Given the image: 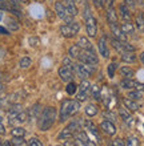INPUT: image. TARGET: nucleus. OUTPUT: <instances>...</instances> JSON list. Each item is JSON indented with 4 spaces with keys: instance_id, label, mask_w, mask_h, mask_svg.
Returning a JSON list of instances; mask_svg holds the SVG:
<instances>
[{
    "instance_id": "obj_54",
    "label": "nucleus",
    "mask_w": 144,
    "mask_h": 146,
    "mask_svg": "<svg viewBox=\"0 0 144 146\" xmlns=\"http://www.w3.org/2000/svg\"><path fill=\"white\" fill-rule=\"evenodd\" d=\"M87 146H96V143H95L94 141H91V139H90V142L87 143Z\"/></svg>"
},
{
    "instance_id": "obj_35",
    "label": "nucleus",
    "mask_w": 144,
    "mask_h": 146,
    "mask_svg": "<svg viewBox=\"0 0 144 146\" xmlns=\"http://www.w3.org/2000/svg\"><path fill=\"white\" fill-rule=\"evenodd\" d=\"M125 146H140L139 138L135 137V135H128L127 139H125Z\"/></svg>"
},
{
    "instance_id": "obj_27",
    "label": "nucleus",
    "mask_w": 144,
    "mask_h": 146,
    "mask_svg": "<svg viewBox=\"0 0 144 146\" xmlns=\"http://www.w3.org/2000/svg\"><path fill=\"white\" fill-rule=\"evenodd\" d=\"M82 125H83V119H72L66 127H68L71 131H78L82 129Z\"/></svg>"
},
{
    "instance_id": "obj_33",
    "label": "nucleus",
    "mask_w": 144,
    "mask_h": 146,
    "mask_svg": "<svg viewBox=\"0 0 144 146\" xmlns=\"http://www.w3.org/2000/svg\"><path fill=\"white\" fill-rule=\"evenodd\" d=\"M39 114H40V105L36 104L29 109V111H28V119L29 118H38Z\"/></svg>"
},
{
    "instance_id": "obj_59",
    "label": "nucleus",
    "mask_w": 144,
    "mask_h": 146,
    "mask_svg": "<svg viewBox=\"0 0 144 146\" xmlns=\"http://www.w3.org/2000/svg\"><path fill=\"white\" fill-rule=\"evenodd\" d=\"M72 146H78V145H75V142H74V145H72Z\"/></svg>"
},
{
    "instance_id": "obj_40",
    "label": "nucleus",
    "mask_w": 144,
    "mask_h": 146,
    "mask_svg": "<svg viewBox=\"0 0 144 146\" xmlns=\"http://www.w3.org/2000/svg\"><path fill=\"white\" fill-rule=\"evenodd\" d=\"M11 143L12 146H27V142L24 141V137H12Z\"/></svg>"
},
{
    "instance_id": "obj_16",
    "label": "nucleus",
    "mask_w": 144,
    "mask_h": 146,
    "mask_svg": "<svg viewBox=\"0 0 144 146\" xmlns=\"http://www.w3.org/2000/svg\"><path fill=\"white\" fill-rule=\"evenodd\" d=\"M5 19V27L9 32H16L20 29V24L17 21V19L12 17V16H8V17H4Z\"/></svg>"
},
{
    "instance_id": "obj_57",
    "label": "nucleus",
    "mask_w": 144,
    "mask_h": 146,
    "mask_svg": "<svg viewBox=\"0 0 144 146\" xmlns=\"http://www.w3.org/2000/svg\"><path fill=\"white\" fill-rule=\"evenodd\" d=\"M3 89H4V86L3 85H0V92H3Z\"/></svg>"
},
{
    "instance_id": "obj_3",
    "label": "nucleus",
    "mask_w": 144,
    "mask_h": 146,
    "mask_svg": "<svg viewBox=\"0 0 144 146\" xmlns=\"http://www.w3.org/2000/svg\"><path fill=\"white\" fill-rule=\"evenodd\" d=\"M78 60L83 64H90V65H94V66H97L99 65V57H97V53L95 48H91V49H86L80 52L79 54Z\"/></svg>"
},
{
    "instance_id": "obj_32",
    "label": "nucleus",
    "mask_w": 144,
    "mask_h": 146,
    "mask_svg": "<svg viewBox=\"0 0 144 146\" xmlns=\"http://www.w3.org/2000/svg\"><path fill=\"white\" fill-rule=\"evenodd\" d=\"M25 129L21 126H15L11 129V135L12 137H24L25 135Z\"/></svg>"
},
{
    "instance_id": "obj_6",
    "label": "nucleus",
    "mask_w": 144,
    "mask_h": 146,
    "mask_svg": "<svg viewBox=\"0 0 144 146\" xmlns=\"http://www.w3.org/2000/svg\"><path fill=\"white\" fill-rule=\"evenodd\" d=\"M91 82L88 80H82L80 85L78 86V94H76V100L83 102V101H86L91 94Z\"/></svg>"
},
{
    "instance_id": "obj_39",
    "label": "nucleus",
    "mask_w": 144,
    "mask_h": 146,
    "mask_svg": "<svg viewBox=\"0 0 144 146\" xmlns=\"http://www.w3.org/2000/svg\"><path fill=\"white\" fill-rule=\"evenodd\" d=\"M27 121H28V113L23 110L20 111L15 118V122H17V123H23V122H27Z\"/></svg>"
},
{
    "instance_id": "obj_10",
    "label": "nucleus",
    "mask_w": 144,
    "mask_h": 146,
    "mask_svg": "<svg viewBox=\"0 0 144 146\" xmlns=\"http://www.w3.org/2000/svg\"><path fill=\"white\" fill-rule=\"evenodd\" d=\"M97 50H99V54H101L103 58H109L111 53H109L108 45H107V38L103 36V37L99 38V42H97Z\"/></svg>"
},
{
    "instance_id": "obj_2",
    "label": "nucleus",
    "mask_w": 144,
    "mask_h": 146,
    "mask_svg": "<svg viewBox=\"0 0 144 146\" xmlns=\"http://www.w3.org/2000/svg\"><path fill=\"white\" fill-rule=\"evenodd\" d=\"M79 110H80V101H78V100L62 101L60 111H59V121L60 122H66L71 117H74Z\"/></svg>"
},
{
    "instance_id": "obj_51",
    "label": "nucleus",
    "mask_w": 144,
    "mask_h": 146,
    "mask_svg": "<svg viewBox=\"0 0 144 146\" xmlns=\"http://www.w3.org/2000/svg\"><path fill=\"white\" fill-rule=\"evenodd\" d=\"M4 17H5V16H4V11H1V9H0V21H3Z\"/></svg>"
},
{
    "instance_id": "obj_28",
    "label": "nucleus",
    "mask_w": 144,
    "mask_h": 146,
    "mask_svg": "<svg viewBox=\"0 0 144 146\" xmlns=\"http://www.w3.org/2000/svg\"><path fill=\"white\" fill-rule=\"evenodd\" d=\"M74 131H71L68 127H64L62 131H60V134H59V139H63V141H67V139H72L74 138Z\"/></svg>"
},
{
    "instance_id": "obj_24",
    "label": "nucleus",
    "mask_w": 144,
    "mask_h": 146,
    "mask_svg": "<svg viewBox=\"0 0 144 146\" xmlns=\"http://www.w3.org/2000/svg\"><path fill=\"white\" fill-rule=\"evenodd\" d=\"M78 45L80 46V49H83V50L94 48V46H92V44H91V41H90V38L86 37V36H82V37H79V40H78Z\"/></svg>"
},
{
    "instance_id": "obj_58",
    "label": "nucleus",
    "mask_w": 144,
    "mask_h": 146,
    "mask_svg": "<svg viewBox=\"0 0 144 146\" xmlns=\"http://www.w3.org/2000/svg\"><path fill=\"white\" fill-rule=\"evenodd\" d=\"M3 80V73H0V81Z\"/></svg>"
},
{
    "instance_id": "obj_8",
    "label": "nucleus",
    "mask_w": 144,
    "mask_h": 146,
    "mask_svg": "<svg viewBox=\"0 0 144 146\" xmlns=\"http://www.w3.org/2000/svg\"><path fill=\"white\" fill-rule=\"evenodd\" d=\"M86 21V32L87 35L90 36V37H96L97 35V23H96V19H95L94 16H91V17H88L87 20H84Z\"/></svg>"
},
{
    "instance_id": "obj_25",
    "label": "nucleus",
    "mask_w": 144,
    "mask_h": 146,
    "mask_svg": "<svg viewBox=\"0 0 144 146\" xmlns=\"http://www.w3.org/2000/svg\"><path fill=\"white\" fill-rule=\"evenodd\" d=\"M135 27L140 32H144V13L143 12H137V15L135 16Z\"/></svg>"
},
{
    "instance_id": "obj_1",
    "label": "nucleus",
    "mask_w": 144,
    "mask_h": 146,
    "mask_svg": "<svg viewBox=\"0 0 144 146\" xmlns=\"http://www.w3.org/2000/svg\"><path fill=\"white\" fill-rule=\"evenodd\" d=\"M58 118V110L54 106H47L40 111L38 117V127L42 131H47L54 126L55 121Z\"/></svg>"
},
{
    "instance_id": "obj_44",
    "label": "nucleus",
    "mask_w": 144,
    "mask_h": 146,
    "mask_svg": "<svg viewBox=\"0 0 144 146\" xmlns=\"http://www.w3.org/2000/svg\"><path fill=\"white\" fill-rule=\"evenodd\" d=\"M111 146H125V142L121 138L116 137V138H113L112 141H111Z\"/></svg>"
},
{
    "instance_id": "obj_4",
    "label": "nucleus",
    "mask_w": 144,
    "mask_h": 146,
    "mask_svg": "<svg viewBox=\"0 0 144 146\" xmlns=\"http://www.w3.org/2000/svg\"><path fill=\"white\" fill-rule=\"evenodd\" d=\"M59 31H60V33H62L63 37L72 38V37H75V36L78 35L79 31H80V24H79L78 21H71V23H68V24L62 25Z\"/></svg>"
},
{
    "instance_id": "obj_18",
    "label": "nucleus",
    "mask_w": 144,
    "mask_h": 146,
    "mask_svg": "<svg viewBox=\"0 0 144 146\" xmlns=\"http://www.w3.org/2000/svg\"><path fill=\"white\" fill-rule=\"evenodd\" d=\"M120 58H121V61L127 62V64H135L137 60L136 54L133 53V52H127V50L120 53Z\"/></svg>"
},
{
    "instance_id": "obj_46",
    "label": "nucleus",
    "mask_w": 144,
    "mask_h": 146,
    "mask_svg": "<svg viewBox=\"0 0 144 146\" xmlns=\"http://www.w3.org/2000/svg\"><path fill=\"white\" fill-rule=\"evenodd\" d=\"M29 44H31L32 46H36V45H39V42H40V40L38 37H29Z\"/></svg>"
},
{
    "instance_id": "obj_37",
    "label": "nucleus",
    "mask_w": 144,
    "mask_h": 146,
    "mask_svg": "<svg viewBox=\"0 0 144 146\" xmlns=\"http://www.w3.org/2000/svg\"><path fill=\"white\" fill-rule=\"evenodd\" d=\"M31 65H32V60L29 57H27V56H25V57H23L19 61V66L21 68V69H28Z\"/></svg>"
},
{
    "instance_id": "obj_7",
    "label": "nucleus",
    "mask_w": 144,
    "mask_h": 146,
    "mask_svg": "<svg viewBox=\"0 0 144 146\" xmlns=\"http://www.w3.org/2000/svg\"><path fill=\"white\" fill-rule=\"evenodd\" d=\"M117 16H119L123 21H131V20H132L131 9H129V7L124 3H120L117 5Z\"/></svg>"
},
{
    "instance_id": "obj_9",
    "label": "nucleus",
    "mask_w": 144,
    "mask_h": 146,
    "mask_svg": "<svg viewBox=\"0 0 144 146\" xmlns=\"http://www.w3.org/2000/svg\"><path fill=\"white\" fill-rule=\"evenodd\" d=\"M100 130L104 131L107 135H109V137H113V135L116 134V126H115V123L112 122V121H108V119H103L100 123Z\"/></svg>"
},
{
    "instance_id": "obj_30",
    "label": "nucleus",
    "mask_w": 144,
    "mask_h": 146,
    "mask_svg": "<svg viewBox=\"0 0 144 146\" xmlns=\"http://www.w3.org/2000/svg\"><path fill=\"white\" fill-rule=\"evenodd\" d=\"M99 113V109H97V105L95 104H88L86 106V114L88 117H95V115Z\"/></svg>"
},
{
    "instance_id": "obj_55",
    "label": "nucleus",
    "mask_w": 144,
    "mask_h": 146,
    "mask_svg": "<svg viewBox=\"0 0 144 146\" xmlns=\"http://www.w3.org/2000/svg\"><path fill=\"white\" fill-rule=\"evenodd\" d=\"M135 1H136V4H137V5H143V4H144V1H143V0H135Z\"/></svg>"
},
{
    "instance_id": "obj_23",
    "label": "nucleus",
    "mask_w": 144,
    "mask_h": 146,
    "mask_svg": "<svg viewBox=\"0 0 144 146\" xmlns=\"http://www.w3.org/2000/svg\"><path fill=\"white\" fill-rule=\"evenodd\" d=\"M91 94L96 101L103 100V90L99 85H91Z\"/></svg>"
},
{
    "instance_id": "obj_11",
    "label": "nucleus",
    "mask_w": 144,
    "mask_h": 146,
    "mask_svg": "<svg viewBox=\"0 0 144 146\" xmlns=\"http://www.w3.org/2000/svg\"><path fill=\"white\" fill-rule=\"evenodd\" d=\"M72 72H74L75 76H78L80 80H87V78L90 77V74H88V72L86 70V68H84V65H83L82 62H75L74 68H72Z\"/></svg>"
},
{
    "instance_id": "obj_17",
    "label": "nucleus",
    "mask_w": 144,
    "mask_h": 146,
    "mask_svg": "<svg viewBox=\"0 0 144 146\" xmlns=\"http://www.w3.org/2000/svg\"><path fill=\"white\" fill-rule=\"evenodd\" d=\"M107 12H105V16H107V23L111 25V24H117L119 21V16H117V11L113 7L105 8Z\"/></svg>"
},
{
    "instance_id": "obj_45",
    "label": "nucleus",
    "mask_w": 144,
    "mask_h": 146,
    "mask_svg": "<svg viewBox=\"0 0 144 146\" xmlns=\"http://www.w3.org/2000/svg\"><path fill=\"white\" fill-rule=\"evenodd\" d=\"M123 3L127 4V5L129 7V9H135V8H136V5H137L135 0H123Z\"/></svg>"
},
{
    "instance_id": "obj_29",
    "label": "nucleus",
    "mask_w": 144,
    "mask_h": 146,
    "mask_svg": "<svg viewBox=\"0 0 144 146\" xmlns=\"http://www.w3.org/2000/svg\"><path fill=\"white\" fill-rule=\"evenodd\" d=\"M119 69V64L115 61L109 62L108 66H107V73H108V77L109 78H113L115 77V73H116V70Z\"/></svg>"
},
{
    "instance_id": "obj_20",
    "label": "nucleus",
    "mask_w": 144,
    "mask_h": 146,
    "mask_svg": "<svg viewBox=\"0 0 144 146\" xmlns=\"http://www.w3.org/2000/svg\"><path fill=\"white\" fill-rule=\"evenodd\" d=\"M119 73H120V76L123 78H133V76H135V70L127 65L120 66L119 68Z\"/></svg>"
},
{
    "instance_id": "obj_61",
    "label": "nucleus",
    "mask_w": 144,
    "mask_h": 146,
    "mask_svg": "<svg viewBox=\"0 0 144 146\" xmlns=\"http://www.w3.org/2000/svg\"><path fill=\"white\" fill-rule=\"evenodd\" d=\"M143 1H144V0H143Z\"/></svg>"
},
{
    "instance_id": "obj_43",
    "label": "nucleus",
    "mask_w": 144,
    "mask_h": 146,
    "mask_svg": "<svg viewBox=\"0 0 144 146\" xmlns=\"http://www.w3.org/2000/svg\"><path fill=\"white\" fill-rule=\"evenodd\" d=\"M92 4L95 5L96 9H103V8H105L104 0H92Z\"/></svg>"
},
{
    "instance_id": "obj_15",
    "label": "nucleus",
    "mask_w": 144,
    "mask_h": 146,
    "mask_svg": "<svg viewBox=\"0 0 144 146\" xmlns=\"http://www.w3.org/2000/svg\"><path fill=\"white\" fill-rule=\"evenodd\" d=\"M117 113H119V117H120V118L123 119V121H124L127 125H132L133 117H132V114H131V111L125 108V106H121V108H119Z\"/></svg>"
},
{
    "instance_id": "obj_19",
    "label": "nucleus",
    "mask_w": 144,
    "mask_h": 146,
    "mask_svg": "<svg viewBox=\"0 0 144 146\" xmlns=\"http://www.w3.org/2000/svg\"><path fill=\"white\" fill-rule=\"evenodd\" d=\"M121 101H123L124 106L128 109L129 111H136V110H139V108H140V105L137 104V101H133V100H131V98H128V97L123 98Z\"/></svg>"
},
{
    "instance_id": "obj_26",
    "label": "nucleus",
    "mask_w": 144,
    "mask_h": 146,
    "mask_svg": "<svg viewBox=\"0 0 144 146\" xmlns=\"http://www.w3.org/2000/svg\"><path fill=\"white\" fill-rule=\"evenodd\" d=\"M82 49H80V46L78 44H74V45L70 46V49H68V56H70L72 60H78L79 54H80Z\"/></svg>"
},
{
    "instance_id": "obj_50",
    "label": "nucleus",
    "mask_w": 144,
    "mask_h": 146,
    "mask_svg": "<svg viewBox=\"0 0 144 146\" xmlns=\"http://www.w3.org/2000/svg\"><path fill=\"white\" fill-rule=\"evenodd\" d=\"M5 134V127H4L3 122H0V135H3Z\"/></svg>"
},
{
    "instance_id": "obj_38",
    "label": "nucleus",
    "mask_w": 144,
    "mask_h": 146,
    "mask_svg": "<svg viewBox=\"0 0 144 146\" xmlns=\"http://www.w3.org/2000/svg\"><path fill=\"white\" fill-rule=\"evenodd\" d=\"M103 115L105 117V119H108V121H112L115 122L116 121V114H115V111L112 109H107V110L103 111Z\"/></svg>"
},
{
    "instance_id": "obj_52",
    "label": "nucleus",
    "mask_w": 144,
    "mask_h": 146,
    "mask_svg": "<svg viewBox=\"0 0 144 146\" xmlns=\"http://www.w3.org/2000/svg\"><path fill=\"white\" fill-rule=\"evenodd\" d=\"M140 62L144 65V52H141V53H140Z\"/></svg>"
},
{
    "instance_id": "obj_13",
    "label": "nucleus",
    "mask_w": 144,
    "mask_h": 146,
    "mask_svg": "<svg viewBox=\"0 0 144 146\" xmlns=\"http://www.w3.org/2000/svg\"><path fill=\"white\" fill-rule=\"evenodd\" d=\"M109 29H111L112 37L117 38V40H120V41H127V35L121 31L120 25H117V24H111V25H109Z\"/></svg>"
},
{
    "instance_id": "obj_41",
    "label": "nucleus",
    "mask_w": 144,
    "mask_h": 146,
    "mask_svg": "<svg viewBox=\"0 0 144 146\" xmlns=\"http://www.w3.org/2000/svg\"><path fill=\"white\" fill-rule=\"evenodd\" d=\"M63 65H64V66H67L68 69H71V70H72V68H74V65H75V61H74V60H72V58L70 57V56H68V57H66V58H64V60H63Z\"/></svg>"
},
{
    "instance_id": "obj_31",
    "label": "nucleus",
    "mask_w": 144,
    "mask_h": 146,
    "mask_svg": "<svg viewBox=\"0 0 144 146\" xmlns=\"http://www.w3.org/2000/svg\"><path fill=\"white\" fill-rule=\"evenodd\" d=\"M78 86H79V85H76L74 81H70V82H67V86H66L67 94H68V96H74L75 93L78 92Z\"/></svg>"
},
{
    "instance_id": "obj_34",
    "label": "nucleus",
    "mask_w": 144,
    "mask_h": 146,
    "mask_svg": "<svg viewBox=\"0 0 144 146\" xmlns=\"http://www.w3.org/2000/svg\"><path fill=\"white\" fill-rule=\"evenodd\" d=\"M127 97L128 98H131V100L133 101H137V100H141V97H143V92H140V90H129L128 93H127Z\"/></svg>"
},
{
    "instance_id": "obj_36",
    "label": "nucleus",
    "mask_w": 144,
    "mask_h": 146,
    "mask_svg": "<svg viewBox=\"0 0 144 146\" xmlns=\"http://www.w3.org/2000/svg\"><path fill=\"white\" fill-rule=\"evenodd\" d=\"M83 17H84V20H87L88 17H91L92 16V12H91V7H90V4H88V1H86V3L83 4Z\"/></svg>"
},
{
    "instance_id": "obj_12",
    "label": "nucleus",
    "mask_w": 144,
    "mask_h": 146,
    "mask_svg": "<svg viewBox=\"0 0 144 146\" xmlns=\"http://www.w3.org/2000/svg\"><path fill=\"white\" fill-rule=\"evenodd\" d=\"M58 73H59V77H60V80L62 81H64V82H70V81H74V72L71 69H68L67 66H60L59 68V70H58Z\"/></svg>"
},
{
    "instance_id": "obj_56",
    "label": "nucleus",
    "mask_w": 144,
    "mask_h": 146,
    "mask_svg": "<svg viewBox=\"0 0 144 146\" xmlns=\"http://www.w3.org/2000/svg\"><path fill=\"white\" fill-rule=\"evenodd\" d=\"M0 122H3V114L0 113Z\"/></svg>"
},
{
    "instance_id": "obj_48",
    "label": "nucleus",
    "mask_w": 144,
    "mask_h": 146,
    "mask_svg": "<svg viewBox=\"0 0 144 146\" xmlns=\"http://www.w3.org/2000/svg\"><path fill=\"white\" fill-rule=\"evenodd\" d=\"M104 3H105V8H109V7H113L115 0H104Z\"/></svg>"
},
{
    "instance_id": "obj_53",
    "label": "nucleus",
    "mask_w": 144,
    "mask_h": 146,
    "mask_svg": "<svg viewBox=\"0 0 144 146\" xmlns=\"http://www.w3.org/2000/svg\"><path fill=\"white\" fill-rule=\"evenodd\" d=\"M3 146H12L11 141H5V142H3Z\"/></svg>"
},
{
    "instance_id": "obj_42",
    "label": "nucleus",
    "mask_w": 144,
    "mask_h": 146,
    "mask_svg": "<svg viewBox=\"0 0 144 146\" xmlns=\"http://www.w3.org/2000/svg\"><path fill=\"white\" fill-rule=\"evenodd\" d=\"M27 146H43V143H42V141H40L39 138L32 137V138H29V141L27 142Z\"/></svg>"
},
{
    "instance_id": "obj_47",
    "label": "nucleus",
    "mask_w": 144,
    "mask_h": 146,
    "mask_svg": "<svg viewBox=\"0 0 144 146\" xmlns=\"http://www.w3.org/2000/svg\"><path fill=\"white\" fill-rule=\"evenodd\" d=\"M135 89H136V90H140V92L144 93V84H143V82H136Z\"/></svg>"
},
{
    "instance_id": "obj_22",
    "label": "nucleus",
    "mask_w": 144,
    "mask_h": 146,
    "mask_svg": "<svg viewBox=\"0 0 144 146\" xmlns=\"http://www.w3.org/2000/svg\"><path fill=\"white\" fill-rule=\"evenodd\" d=\"M120 28L127 36L135 33V25H133L131 21H123V23L120 24Z\"/></svg>"
},
{
    "instance_id": "obj_21",
    "label": "nucleus",
    "mask_w": 144,
    "mask_h": 146,
    "mask_svg": "<svg viewBox=\"0 0 144 146\" xmlns=\"http://www.w3.org/2000/svg\"><path fill=\"white\" fill-rule=\"evenodd\" d=\"M136 82H137V81H135L133 78H123V80L120 81L119 86H120L121 89L131 90V89H135V85H136Z\"/></svg>"
},
{
    "instance_id": "obj_60",
    "label": "nucleus",
    "mask_w": 144,
    "mask_h": 146,
    "mask_svg": "<svg viewBox=\"0 0 144 146\" xmlns=\"http://www.w3.org/2000/svg\"><path fill=\"white\" fill-rule=\"evenodd\" d=\"M56 146H63V145H56Z\"/></svg>"
},
{
    "instance_id": "obj_14",
    "label": "nucleus",
    "mask_w": 144,
    "mask_h": 146,
    "mask_svg": "<svg viewBox=\"0 0 144 146\" xmlns=\"http://www.w3.org/2000/svg\"><path fill=\"white\" fill-rule=\"evenodd\" d=\"M63 4H64V7H66L67 12H68V15L75 17V16H78L79 13V9H78V5L75 3V0H62Z\"/></svg>"
},
{
    "instance_id": "obj_49",
    "label": "nucleus",
    "mask_w": 144,
    "mask_h": 146,
    "mask_svg": "<svg viewBox=\"0 0 144 146\" xmlns=\"http://www.w3.org/2000/svg\"><path fill=\"white\" fill-rule=\"evenodd\" d=\"M0 33H1V35H9V31L3 27H0Z\"/></svg>"
},
{
    "instance_id": "obj_5",
    "label": "nucleus",
    "mask_w": 144,
    "mask_h": 146,
    "mask_svg": "<svg viewBox=\"0 0 144 146\" xmlns=\"http://www.w3.org/2000/svg\"><path fill=\"white\" fill-rule=\"evenodd\" d=\"M54 8H55L56 16L60 17L64 23L68 24V23H71V21H74V17L68 15V12H67V9H66V7H64V4H63L62 0H56V1H55Z\"/></svg>"
}]
</instances>
